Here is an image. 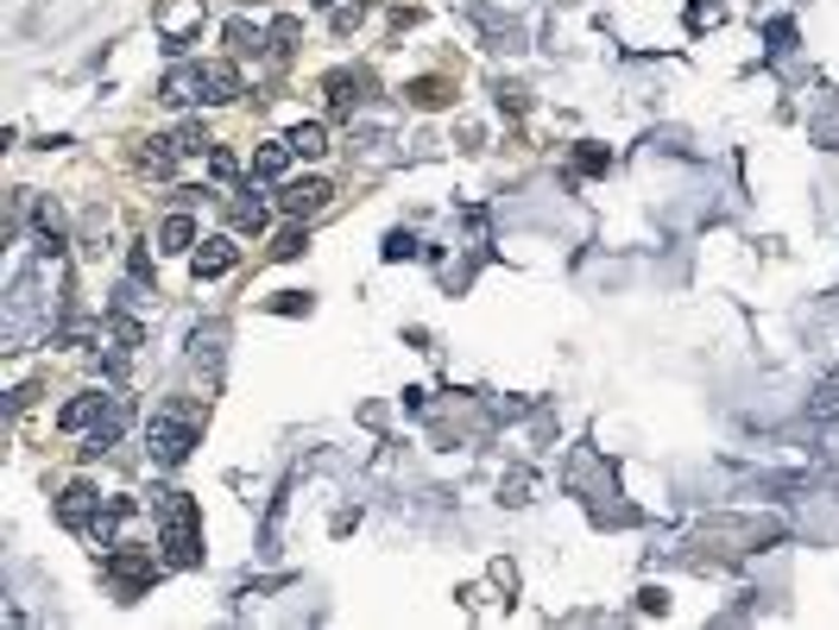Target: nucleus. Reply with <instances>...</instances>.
Masks as SVG:
<instances>
[{
  "label": "nucleus",
  "instance_id": "1",
  "mask_svg": "<svg viewBox=\"0 0 839 630\" xmlns=\"http://www.w3.org/2000/svg\"><path fill=\"white\" fill-rule=\"evenodd\" d=\"M158 517H165V561L171 568H203V511L183 492H158Z\"/></svg>",
  "mask_w": 839,
  "mask_h": 630
},
{
  "label": "nucleus",
  "instance_id": "2",
  "mask_svg": "<svg viewBox=\"0 0 839 630\" xmlns=\"http://www.w3.org/2000/svg\"><path fill=\"white\" fill-rule=\"evenodd\" d=\"M107 580L121 586V599H139L146 586L158 580V561H152V549H133V542H121V549H107Z\"/></svg>",
  "mask_w": 839,
  "mask_h": 630
},
{
  "label": "nucleus",
  "instance_id": "3",
  "mask_svg": "<svg viewBox=\"0 0 839 630\" xmlns=\"http://www.w3.org/2000/svg\"><path fill=\"white\" fill-rule=\"evenodd\" d=\"M146 442H152V454L165 460V467H183L190 448H196V423H183V416H171V410H158L152 423H146Z\"/></svg>",
  "mask_w": 839,
  "mask_h": 630
},
{
  "label": "nucleus",
  "instance_id": "4",
  "mask_svg": "<svg viewBox=\"0 0 839 630\" xmlns=\"http://www.w3.org/2000/svg\"><path fill=\"white\" fill-rule=\"evenodd\" d=\"M329 183L322 176H304V183H284L279 190V215H291V221H309V215H322L329 208Z\"/></svg>",
  "mask_w": 839,
  "mask_h": 630
},
{
  "label": "nucleus",
  "instance_id": "5",
  "mask_svg": "<svg viewBox=\"0 0 839 630\" xmlns=\"http://www.w3.org/2000/svg\"><path fill=\"white\" fill-rule=\"evenodd\" d=\"M322 89H329V107L341 114V121H348L360 101L373 95V76H366V70H335L329 82H322Z\"/></svg>",
  "mask_w": 839,
  "mask_h": 630
},
{
  "label": "nucleus",
  "instance_id": "6",
  "mask_svg": "<svg viewBox=\"0 0 839 630\" xmlns=\"http://www.w3.org/2000/svg\"><path fill=\"white\" fill-rule=\"evenodd\" d=\"M57 517H64L70 529H82V536H89V524L102 517V499H95V485H82V479H77V485L57 499Z\"/></svg>",
  "mask_w": 839,
  "mask_h": 630
},
{
  "label": "nucleus",
  "instance_id": "7",
  "mask_svg": "<svg viewBox=\"0 0 839 630\" xmlns=\"http://www.w3.org/2000/svg\"><path fill=\"white\" fill-rule=\"evenodd\" d=\"M127 416H133V403H127V398H107L102 423L89 428V448H82V454H89V460H95V454H107L114 442H121V428H127Z\"/></svg>",
  "mask_w": 839,
  "mask_h": 630
},
{
  "label": "nucleus",
  "instance_id": "8",
  "mask_svg": "<svg viewBox=\"0 0 839 630\" xmlns=\"http://www.w3.org/2000/svg\"><path fill=\"white\" fill-rule=\"evenodd\" d=\"M196 95L203 101H240V70H234V64H196Z\"/></svg>",
  "mask_w": 839,
  "mask_h": 630
},
{
  "label": "nucleus",
  "instance_id": "9",
  "mask_svg": "<svg viewBox=\"0 0 839 630\" xmlns=\"http://www.w3.org/2000/svg\"><path fill=\"white\" fill-rule=\"evenodd\" d=\"M240 265V247L234 240H203L196 247V277H228Z\"/></svg>",
  "mask_w": 839,
  "mask_h": 630
},
{
  "label": "nucleus",
  "instance_id": "10",
  "mask_svg": "<svg viewBox=\"0 0 839 630\" xmlns=\"http://www.w3.org/2000/svg\"><path fill=\"white\" fill-rule=\"evenodd\" d=\"M158 101H165V107H196V64H178V70L165 76V82H158Z\"/></svg>",
  "mask_w": 839,
  "mask_h": 630
},
{
  "label": "nucleus",
  "instance_id": "11",
  "mask_svg": "<svg viewBox=\"0 0 839 630\" xmlns=\"http://www.w3.org/2000/svg\"><path fill=\"white\" fill-rule=\"evenodd\" d=\"M228 221L240 227V233H265V221H272V208L253 196V190H240V196L228 202Z\"/></svg>",
  "mask_w": 839,
  "mask_h": 630
},
{
  "label": "nucleus",
  "instance_id": "12",
  "mask_svg": "<svg viewBox=\"0 0 839 630\" xmlns=\"http://www.w3.org/2000/svg\"><path fill=\"white\" fill-rule=\"evenodd\" d=\"M32 233H38V247L52 252H64V215H57V202H38V208H32Z\"/></svg>",
  "mask_w": 839,
  "mask_h": 630
},
{
  "label": "nucleus",
  "instance_id": "13",
  "mask_svg": "<svg viewBox=\"0 0 839 630\" xmlns=\"http://www.w3.org/2000/svg\"><path fill=\"white\" fill-rule=\"evenodd\" d=\"M102 410H107L102 391H82V398L64 403V416H57V423H64V428H95V423H102Z\"/></svg>",
  "mask_w": 839,
  "mask_h": 630
},
{
  "label": "nucleus",
  "instance_id": "14",
  "mask_svg": "<svg viewBox=\"0 0 839 630\" xmlns=\"http://www.w3.org/2000/svg\"><path fill=\"white\" fill-rule=\"evenodd\" d=\"M297 151H291V139H272V146H259L253 151V176L259 183H272V176H284V164H291Z\"/></svg>",
  "mask_w": 839,
  "mask_h": 630
},
{
  "label": "nucleus",
  "instance_id": "15",
  "mask_svg": "<svg viewBox=\"0 0 839 630\" xmlns=\"http://www.w3.org/2000/svg\"><path fill=\"white\" fill-rule=\"evenodd\" d=\"M284 139H291V151H297V158H322V151H329V126H322V121H304V126H291Z\"/></svg>",
  "mask_w": 839,
  "mask_h": 630
},
{
  "label": "nucleus",
  "instance_id": "16",
  "mask_svg": "<svg viewBox=\"0 0 839 630\" xmlns=\"http://www.w3.org/2000/svg\"><path fill=\"white\" fill-rule=\"evenodd\" d=\"M183 151H178V139H146L139 146V171H152V176H171V164H178Z\"/></svg>",
  "mask_w": 839,
  "mask_h": 630
},
{
  "label": "nucleus",
  "instance_id": "17",
  "mask_svg": "<svg viewBox=\"0 0 839 630\" xmlns=\"http://www.w3.org/2000/svg\"><path fill=\"white\" fill-rule=\"evenodd\" d=\"M190 247H196V221L190 215H171L158 227V252H190Z\"/></svg>",
  "mask_w": 839,
  "mask_h": 630
},
{
  "label": "nucleus",
  "instance_id": "18",
  "mask_svg": "<svg viewBox=\"0 0 839 630\" xmlns=\"http://www.w3.org/2000/svg\"><path fill=\"white\" fill-rule=\"evenodd\" d=\"M297 38H304V25L291 20V13H279V20H272V32H265V50H272V57H291V50H297Z\"/></svg>",
  "mask_w": 839,
  "mask_h": 630
},
{
  "label": "nucleus",
  "instance_id": "19",
  "mask_svg": "<svg viewBox=\"0 0 839 630\" xmlns=\"http://www.w3.org/2000/svg\"><path fill=\"white\" fill-rule=\"evenodd\" d=\"M410 101H417V107H449V82H442V76H423V82H410Z\"/></svg>",
  "mask_w": 839,
  "mask_h": 630
},
{
  "label": "nucleus",
  "instance_id": "20",
  "mask_svg": "<svg viewBox=\"0 0 839 630\" xmlns=\"http://www.w3.org/2000/svg\"><path fill=\"white\" fill-rule=\"evenodd\" d=\"M171 139H178V151H183V158H203V151H208V133H203V121H183L178 133H171Z\"/></svg>",
  "mask_w": 839,
  "mask_h": 630
},
{
  "label": "nucleus",
  "instance_id": "21",
  "mask_svg": "<svg viewBox=\"0 0 839 630\" xmlns=\"http://www.w3.org/2000/svg\"><path fill=\"white\" fill-rule=\"evenodd\" d=\"M304 247H309V233H304V227H284L279 240H272V259H297Z\"/></svg>",
  "mask_w": 839,
  "mask_h": 630
},
{
  "label": "nucleus",
  "instance_id": "22",
  "mask_svg": "<svg viewBox=\"0 0 839 630\" xmlns=\"http://www.w3.org/2000/svg\"><path fill=\"white\" fill-rule=\"evenodd\" d=\"M606 164H612L606 146H581V151H575V171H606Z\"/></svg>",
  "mask_w": 839,
  "mask_h": 630
},
{
  "label": "nucleus",
  "instance_id": "23",
  "mask_svg": "<svg viewBox=\"0 0 839 630\" xmlns=\"http://www.w3.org/2000/svg\"><path fill=\"white\" fill-rule=\"evenodd\" d=\"M789 50H795V25L776 20V25H770V57H789Z\"/></svg>",
  "mask_w": 839,
  "mask_h": 630
},
{
  "label": "nucleus",
  "instance_id": "24",
  "mask_svg": "<svg viewBox=\"0 0 839 630\" xmlns=\"http://www.w3.org/2000/svg\"><path fill=\"white\" fill-rule=\"evenodd\" d=\"M228 45H234V50H259L265 38H259V32H253L247 20H234V25H228Z\"/></svg>",
  "mask_w": 839,
  "mask_h": 630
},
{
  "label": "nucleus",
  "instance_id": "25",
  "mask_svg": "<svg viewBox=\"0 0 839 630\" xmlns=\"http://www.w3.org/2000/svg\"><path fill=\"white\" fill-rule=\"evenodd\" d=\"M272 309H279V316H309V297H304V290H284Z\"/></svg>",
  "mask_w": 839,
  "mask_h": 630
},
{
  "label": "nucleus",
  "instance_id": "26",
  "mask_svg": "<svg viewBox=\"0 0 839 630\" xmlns=\"http://www.w3.org/2000/svg\"><path fill=\"white\" fill-rule=\"evenodd\" d=\"M688 25H719V7H713V0H694V7H688Z\"/></svg>",
  "mask_w": 839,
  "mask_h": 630
},
{
  "label": "nucleus",
  "instance_id": "27",
  "mask_svg": "<svg viewBox=\"0 0 839 630\" xmlns=\"http://www.w3.org/2000/svg\"><path fill=\"white\" fill-rule=\"evenodd\" d=\"M410 252H417L410 233H385V259H410Z\"/></svg>",
  "mask_w": 839,
  "mask_h": 630
},
{
  "label": "nucleus",
  "instance_id": "28",
  "mask_svg": "<svg viewBox=\"0 0 839 630\" xmlns=\"http://www.w3.org/2000/svg\"><path fill=\"white\" fill-rule=\"evenodd\" d=\"M499 107H511V114H524V89H506V82H499Z\"/></svg>",
  "mask_w": 839,
  "mask_h": 630
},
{
  "label": "nucleus",
  "instance_id": "29",
  "mask_svg": "<svg viewBox=\"0 0 839 630\" xmlns=\"http://www.w3.org/2000/svg\"><path fill=\"white\" fill-rule=\"evenodd\" d=\"M637 605H644V611H657V618H662V611H669V599H662L657 586H650V593H637Z\"/></svg>",
  "mask_w": 839,
  "mask_h": 630
},
{
  "label": "nucleus",
  "instance_id": "30",
  "mask_svg": "<svg viewBox=\"0 0 839 630\" xmlns=\"http://www.w3.org/2000/svg\"><path fill=\"white\" fill-rule=\"evenodd\" d=\"M316 7H341V0H316Z\"/></svg>",
  "mask_w": 839,
  "mask_h": 630
}]
</instances>
